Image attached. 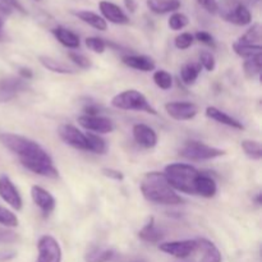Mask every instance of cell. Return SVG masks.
<instances>
[{"label": "cell", "instance_id": "35", "mask_svg": "<svg viewBox=\"0 0 262 262\" xmlns=\"http://www.w3.org/2000/svg\"><path fill=\"white\" fill-rule=\"evenodd\" d=\"M0 224L5 227H17L18 219L10 210L0 206Z\"/></svg>", "mask_w": 262, "mask_h": 262}, {"label": "cell", "instance_id": "41", "mask_svg": "<svg viewBox=\"0 0 262 262\" xmlns=\"http://www.w3.org/2000/svg\"><path fill=\"white\" fill-rule=\"evenodd\" d=\"M193 37H196V40H199L200 42L205 43V45L210 46V48L212 49L216 48V43H215L214 37H212L209 32H206V31H199V32H196V35H194Z\"/></svg>", "mask_w": 262, "mask_h": 262}, {"label": "cell", "instance_id": "42", "mask_svg": "<svg viewBox=\"0 0 262 262\" xmlns=\"http://www.w3.org/2000/svg\"><path fill=\"white\" fill-rule=\"evenodd\" d=\"M101 173L104 174L106 178L113 179V181H117V182H122L124 179V174L122 171L117 170V169H113V168H104L101 170Z\"/></svg>", "mask_w": 262, "mask_h": 262}, {"label": "cell", "instance_id": "15", "mask_svg": "<svg viewBox=\"0 0 262 262\" xmlns=\"http://www.w3.org/2000/svg\"><path fill=\"white\" fill-rule=\"evenodd\" d=\"M133 138L140 146L145 148H152L158 145V135L151 127L146 124L133 125Z\"/></svg>", "mask_w": 262, "mask_h": 262}, {"label": "cell", "instance_id": "10", "mask_svg": "<svg viewBox=\"0 0 262 262\" xmlns=\"http://www.w3.org/2000/svg\"><path fill=\"white\" fill-rule=\"evenodd\" d=\"M165 110L173 119L184 122V120H191L199 113V107L193 102H168L165 104Z\"/></svg>", "mask_w": 262, "mask_h": 262}, {"label": "cell", "instance_id": "37", "mask_svg": "<svg viewBox=\"0 0 262 262\" xmlns=\"http://www.w3.org/2000/svg\"><path fill=\"white\" fill-rule=\"evenodd\" d=\"M199 64L201 66V68H205L207 72H212L215 69V67H216V61H215L214 55L210 51H202L200 54Z\"/></svg>", "mask_w": 262, "mask_h": 262}, {"label": "cell", "instance_id": "25", "mask_svg": "<svg viewBox=\"0 0 262 262\" xmlns=\"http://www.w3.org/2000/svg\"><path fill=\"white\" fill-rule=\"evenodd\" d=\"M114 256V251L112 248L101 247V246H95L91 247L84 255L86 262H107Z\"/></svg>", "mask_w": 262, "mask_h": 262}, {"label": "cell", "instance_id": "33", "mask_svg": "<svg viewBox=\"0 0 262 262\" xmlns=\"http://www.w3.org/2000/svg\"><path fill=\"white\" fill-rule=\"evenodd\" d=\"M154 82L159 89L169 90L173 86V77L169 72L160 69V71H156L154 73Z\"/></svg>", "mask_w": 262, "mask_h": 262}, {"label": "cell", "instance_id": "18", "mask_svg": "<svg viewBox=\"0 0 262 262\" xmlns=\"http://www.w3.org/2000/svg\"><path fill=\"white\" fill-rule=\"evenodd\" d=\"M205 113H206L207 118H210V119L220 123V124L228 125V127L235 128V129H239V130L245 129V127H243V124L239 122V120H237L235 118L230 117V115H228L227 113L222 112V110L217 109V107L209 106Z\"/></svg>", "mask_w": 262, "mask_h": 262}, {"label": "cell", "instance_id": "47", "mask_svg": "<svg viewBox=\"0 0 262 262\" xmlns=\"http://www.w3.org/2000/svg\"><path fill=\"white\" fill-rule=\"evenodd\" d=\"M18 73H19V77L20 78H23L26 81V79H31L33 77V73L32 71H31L30 68H25V67H22V68H19V71H18Z\"/></svg>", "mask_w": 262, "mask_h": 262}, {"label": "cell", "instance_id": "13", "mask_svg": "<svg viewBox=\"0 0 262 262\" xmlns=\"http://www.w3.org/2000/svg\"><path fill=\"white\" fill-rule=\"evenodd\" d=\"M31 197L36 206L41 210L43 216H49L55 209V199L49 191L43 189L40 186H32L31 188Z\"/></svg>", "mask_w": 262, "mask_h": 262}, {"label": "cell", "instance_id": "21", "mask_svg": "<svg viewBox=\"0 0 262 262\" xmlns=\"http://www.w3.org/2000/svg\"><path fill=\"white\" fill-rule=\"evenodd\" d=\"M54 36H55L56 40L64 45L66 48L69 49H78L81 45V41H79L78 35L73 32V31L68 30V28H64L61 26H58L53 30Z\"/></svg>", "mask_w": 262, "mask_h": 262}, {"label": "cell", "instance_id": "22", "mask_svg": "<svg viewBox=\"0 0 262 262\" xmlns=\"http://www.w3.org/2000/svg\"><path fill=\"white\" fill-rule=\"evenodd\" d=\"M224 18L229 22L234 23L238 26H246L250 25L251 20H252V15L251 12L248 10V8L243 4H237L234 7V9L232 12L224 14Z\"/></svg>", "mask_w": 262, "mask_h": 262}, {"label": "cell", "instance_id": "9", "mask_svg": "<svg viewBox=\"0 0 262 262\" xmlns=\"http://www.w3.org/2000/svg\"><path fill=\"white\" fill-rule=\"evenodd\" d=\"M59 136H60L61 140L67 143V145L72 146L74 148H78V150L89 151V142H87V137L84 133H82L81 130L77 127L72 124H63L59 127L58 130Z\"/></svg>", "mask_w": 262, "mask_h": 262}, {"label": "cell", "instance_id": "14", "mask_svg": "<svg viewBox=\"0 0 262 262\" xmlns=\"http://www.w3.org/2000/svg\"><path fill=\"white\" fill-rule=\"evenodd\" d=\"M99 8L101 14L104 15V19H107L109 22L115 23V25H127L129 23V18L122 10V8L118 7L117 4L107 0H101L99 3Z\"/></svg>", "mask_w": 262, "mask_h": 262}, {"label": "cell", "instance_id": "12", "mask_svg": "<svg viewBox=\"0 0 262 262\" xmlns=\"http://www.w3.org/2000/svg\"><path fill=\"white\" fill-rule=\"evenodd\" d=\"M78 123L84 129L91 130V133H110L114 130V123L109 118L100 117V115H96V117L82 115L78 118Z\"/></svg>", "mask_w": 262, "mask_h": 262}, {"label": "cell", "instance_id": "40", "mask_svg": "<svg viewBox=\"0 0 262 262\" xmlns=\"http://www.w3.org/2000/svg\"><path fill=\"white\" fill-rule=\"evenodd\" d=\"M12 8L9 5H7L5 3H3L0 0V40L3 38L4 36V25H5V20H7L8 15L12 13Z\"/></svg>", "mask_w": 262, "mask_h": 262}, {"label": "cell", "instance_id": "49", "mask_svg": "<svg viewBox=\"0 0 262 262\" xmlns=\"http://www.w3.org/2000/svg\"><path fill=\"white\" fill-rule=\"evenodd\" d=\"M124 4H125V8H127L130 13H135L136 9H137V7H138L136 0H124Z\"/></svg>", "mask_w": 262, "mask_h": 262}, {"label": "cell", "instance_id": "31", "mask_svg": "<svg viewBox=\"0 0 262 262\" xmlns=\"http://www.w3.org/2000/svg\"><path fill=\"white\" fill-rule=\"evenodd\" d=\"M243 71H245L246 77L250 79L260 76L262 71V55H258L252 59H246L245 64H243Z\"/></svg>", "mask_w": 262, "mask_h": 262}, {"label": "cell", "instance_id": "11", "mask_svg": "<svg viewBox=\"0 0 262 262\" xmlns=\"http://www.w3.org/2000/svg\"><path fill=\"white\" fill-rule=\"evenodd\" d=\"M0 197L17 211L22 209V197L13 184V182L9 179V177L7 176H0Z\"/></svg>", "mask_w": 262, "mask_h": 262}, {"label": "cell", "instance_id": "7", "mask_svg": "<svg viewBox=\"0 0 262 262\" xmlns=\"http://www.w3.org/2000/svg\"><path fill=\"white\" fill-rule=\"evenodd\" d=\"M159 250L164 253L174 256L177 258H187L193 255L197 250L196 239L174 241V242H164L159 245Z\"/></svg>", "mask_w": 262, "mask_h": 262}, {"label": "cell", "instance_id": "16", "mask_svg": "<svg viewBox=\"0 0 262 262\" xmlns=\"http://www.w3.org/2000/svg\"><path fill=\"white\" fill-rule=\"evenodd\" d=\"M197 250L201 253V261L200 262H222V253L219 248L206 238H199L196 239Z\"/></svg>", "mask_w": 262, "mask_h": 262}, {"label": "cell", "instance_id": "20", "mask_svg": "<svg viewBox=\"0 0 262 262\" xmlns=\"http://www.w3.org/2000/svg\"><path fill=\"white\" fill-rule=\"evenodd\" d=\"M123 63L129 68L142 72H151L155 69V61L145 55H125L123 56Z\"/></svg>", "mask_w": 262, "mask_h": 262}, {"label": "cell", "instance_id": "45", "mask_svg": "<svg viewBox=\"0 0 262 262\" xmlns=\"http://www.w3.org/2000/svg\"><path fill=\"white\" fill-rule=\"evenodd\" d=\"M2 2L5 3V4H7V5H9V7L12 8V9H17L18 12H20V13H22V14H26L25 8L22 7V4H20V3L18 2V0H2Z\"/></svg>", "mask_w": 262, "mask_h": 262}, {"label": "cell", "instance_id": "6", "mask_svg": "<svg viewBox=\"0 0 262 262\" xmlns=\"http://www.w3.org/2000/svg\"><path fill=\"white\" fill-rule=\"evenodd\" d=\"M38 257L36 262H61V248L53 235H42L37 242Z\"/></svg>", "mask_w": 262, "mask_h": 262}, {"label": "cell", "instance_id": "34", "mask_svg": "<svg viewBox=\"0 0 262 262\" xmlns=\"http://www.w3.org/2000/svg\"><path fill=\"white\" fill-rule=\"evenodd\" d=\"M189 19L186 14L183 13H174V14L170 15L168 20V25L170 27V30L173 31H179L182 28H184L186 26H188Z\"/></svg>", "mask_w": 262, "mask_h": 262}, {"label": "cell", "instance_id": "50", "mask_svg": "<svg viewBox=\"0 0 262 262\" xmlns=\"http://www.w3.org/2000/svg\"><path fill=\"white\" fill-rule=\"evenodd\" d=\"M256 204H257L258 206L261 205V193H258L257 197H256Z\"/></svg>", "mask_w": 262, "mask_h": 262}, {"label": "cell", "instance_id": "46", "mask_svg": "<svg viewBox=\"0 0 262 262\" xmlns=\"http://www.w3.org/2000/svg\"><path fill=\"white\" fill-rule=\"evenodd\" d=\"M83 112H84V115H89V117H96V115H99L100 113V107L95 104H90L84 107Z\"/></svg>", "mask_w": 262, "mask_h": 262}, {"label": "cell", "instance_id": "36", "mask_svg": "<svg viewBox=\"0 0 262 262\" xmlns=\"http://www.w3.org/2000/svg\"><path fill=\"white\" fill-rule=\"evenodd\" d=\"M193 41H194V37L192 33L183 32L181 33V35L177 36L174 43H176V48L179 49V50H186V49L191 48Z\"/></svg>", "mask_w": 262, "mask_h": 262}, {"label": "cell", "instance_id": "32", "mask_svg": "<svg viewBox=\"0 0 262 262\" xmlns=\"http://www.w3.org/2000/svg\"><path fill=\"white\" fill-rule=\"evenodd\" d=\"M243 151H245L246 155L248 156L252 160H261L262 158V147L261 143L258 141H253V140H243L242 143Z\"/></svg>", "mask_w": 262, "mask_h": 262}, {"label": "cell", "instance_id": "30", "mask_svg": "<svg viewBox=\"0 0 262 262\" xmlns=\"http://www.w3.org/2000/svg\"><path fill=\"white\" fill-rule=\"evenodd\" d=\"M261 41V26L258 23L252 25V27L248 28L247 32L241 36L237 42L245 43V45H260Z\"/></svg>", "mask_w": 262, "mask_h": 262}, {"label": "cell", "instance_id": "26", "mask_svg": "<svg viewBox=\"0 0 262 262\" xmlns=\"http://www.w3.org/2000/svg\"><path fill=\"white\" fill-rule=\"evenodd\" d=\"M38 60H40V63L42 64V67H45V68L49 69V71L54 72V73H60V74L76 73V71H74L73 68L68 67L67 64L61 63V61L50 58V56L41 55V56H38Z\"/></svg>", "mask_w": 262, "mask_h": 262}, {"label": "cell", "instance_id": "5", "mask_svg": "<svg viewBox=\"0 0 262 262\" xmlns=\"http://www.w3.org/2000/svg\"><path fill=\"white\" fill-rule=\"evenodd\" d=\"M179 154L188 160H212V159L224 156L225 151L222 148L205 145L199 141H188L182 146Z\"/></svg>", "mask_w": 262, "mask_h": 262}, {"label": "cell", "instance_id": "1", "mask_svg": "<svg viewBox=\"0 0 262 262\" xmlns=\"http://www.w3.org/2000/svg\"><path fill=\"white\" fill-rule=\"evenodd\" d=\"M0 143L9 151L19 156L20 164L27 170L46 177V178H58V169L54 166L53 159L48 152L35 141L23 136L13 133H2Z\"/></svg>", "mask_w": 262, "mask_h": 262}, {"label": "cell", "instance_id": "44", "mask_svg": "<svg viewBox=\"0 0 262 262\" xmlns=\"http://www.w3.org/2000/svg\"><path fill=\"white\" fill-rule=\"evenodd\" d=\"M15 239H17L15 233L9 232V230H5V229H0V242L10 243V242H14Z\"/></svg>", "mask_w": 262, "mask_h": 262}, {"label": "cell", "instance_id": "23", "mask_svg": "<svg viewBox=\"0 0 262 262\" xmlns=\"http://www.w3.org/2000/svg\"><path fill=\"white\" fill-rule=\"evenodd\" d=\"M181 5L179 0H147L148 9L156 14L176 12L181 8Z\"/></svg>", "mask_w": 262, "mask_h": 262}, {"label": "cell", "instance_id": "28", "mask_svg": "<svg viewBox=\"0 0 262 262\" xmlns=\"http://www.w3.org/2000/svg\"><path fill=\"white\" fill-rule=\"evenodd\" d=\"M233 50L237 55L242 56L245 59H252L258 55H262L261 45H245V43H239L235 41L233 43Z\"/></svg>", "mask_w": 262, "mask_h": 262}, {"label": "cell", "instance_id": "3", "mask_svg": "<svg viewBox=\"0 0 262 262\" xmlns=\"http://www.w3.org/2000/svg\"><path fill=\"white\" fill-rule=\"evenodd\" d=\"M165 174L168 183L174 191L183 192L187 194L194 193V182L200 176V171L189 164L176 163L165 166Z\"/></svg>", "mask_w": 262, "mask_h": 262}, {"label": "cell", "instance_id": "43", "mask_svg": "<svg viewBox=\"0 0 262 262\" xmlns=\"http://www.w3.org/2000/svg\"><path fill=\"white\" fill-rule=\"evenodd\" d=\"M202 8L207 10L209 13H216L217 12V3L216 0H196Z\"/></svg>", "mask_w": 262, "mask_h": 262}, {"label": "cell", "instance_id": "29", "mask_svg": "<svg viewBox=\"0 0 262 262\" xmlns=\"http://www.w3.org/2000/svg\"><path fill=\"white\" fill-rule=\"evenodd\" d=\"M87 142H89V151L90 152L97 154V155H104L107 150L106 142H105L104 138L100 137L99 135H95V133H86Z\"/></svg>", "mask_w": 262, "mask_h": 262}, {"label": "cell", "instance_id": "52", "mask_svg": "<svg viewBox=\"0 0 262 262\" xmlns=\"http://www.w3.org/2000/svg\"><path fill=\"white\" fill-rule=\"evenodd\" d=\"M36 2H40V0H36Z\"/></svg>", "mask_w": 262, "mask_h": 262}, {"label": "cell", "instance_id": "24", "mask_svg": "<svg viewBox=\"0 0 262 262\" xmlns=\"http://www.w3.org/2000/svg\"><path fill=\"white\" fill-rule=\"evenodd\" d=\"M74 14H76L82 22L87 23V25L96 28V30L105 31L107 28L106 20H105L101 15L96 14V13L91 12V10H78V12H76Z\"/></svg>", "mask_w": 262, "mask_h": 262}, {"label": "cell", "instance_id": "4", "mask_svg": "<svg viewBox=\"0 0 262 262\" xmlns=\"http://www.w3.org/2000/svg\"><path fill=\"white\" fill-rule=\"evenodd\" d=\"M112 105L117 109L145 112L152 115L158 114L156 109L152 105H150L145 95L141 94L137 90H125V91L115 95L112 99Z\"/></svg>", "mask_w": 262, "mask_h": 262}, {"label": "cell", "instance_id": "39", "mask_svg": "<svg viewBox=\"0 0 262 262\" xmlns=\"http://www.w3.org/2000/svg\"><path fill=\"white\" fill-rule=\"evenodd\" d=\"M68 55H69V59H71V60L73 61L77 67H78V68L89 69L92 67L91 60H90L86 55H83V54L76 53V51H71Z\"/></svg>", "mask_w": 262, "mask_h": 262}, {"label": "cell", "instance_id": "38", "mask_svg": "<svg viewBox=\"0 0 262 262\" xmlns=\"http://www.w3.org/2000/svg\"><path fill=\"white\" fill-rule=\"evenodd\" d=\"M84 42H86V46L90 49V50H92L96 54L104 53L107 45V43L100 37H87Z\"/></svg>", "mask_w": 262, "mask_h": 262}, {"label": "cell", "instance_id": "17", "mask_svg": "<svg viewBox=\"0 0 262 262\" xmlns=\"http://www.w3.org/2000/svg\"><path fill=\"white\" fill-rule=\"evenodd\" d=\"M217 187L214 179L207 174L200 173L194 182V193L205 199H211L216 194Z\"/></svg>", "mask_w": 262, "mask_h": 262}, {"label": "cell", "instance_id": "19", "mask_svg": "<svg viewBox=\"0 0 262 262\" xmlns=\"http://www.w3.org/2000/svg\"><path fill=\"white\" fill-rule=\"evenodd\" d=\"M164 232L161 229H159L155 224V219L150 217L148 222L146 223L145 227L138 232V237L143 241V242L147 243H160L161 239L164 238Z\"/></svg>", "mask_w": 262, "mask_h": 262}, {"label": "cell", "instance_id": "2", "mask_svg": "<svg viewBox=\"0 0 262 262\" xmlns=\"http://www.w3.org/2000/svg\"><path fill=\"white\" fill-rule=\"evenodd\" d=\"M141 192L148 202L156 205H179L183 202L168 183L165 174L160 171H150L145 174L141 182Z\"/></svg>", "mask_w": 262, "mask_h": 262}, {"label": "cell", "instance_id": "27", "mask_svg": "<svg viewBox=\"0 0 262 262\" xmlns=\"http://www.w3.org/2000/svg\"><path fill=\"white\" fill-rule=\"evenodd\" d=\"M201 66L199 63H187L182 66L181 68V78L182 82L187 86H192L199 78L201 73Z\"/></svg>", "mask_w": 262, "mask_h": 262}, {"label": "cell", "instance_id": "51", "mask_svg": "<svg viewBox=\"0 0 262 262\" xmlns=\"http://www.w3.org/2000/svg\"><path fill=\"white\" fill-rule=\"evenodd\" d=\"M133 262H147L146 260H136V261H133Z\"/></svg>", "mask_w": 262, "mask_h": 262}, {"label": "cell", "instance_id": "48", "mask_svg": "<svg viewBox=\"0 0 262 262\" xmlns=\"http://www.w3.org/2000/svg\"><path fill=\"white\" fill-rule=\"evenodd\" d=\"M17 253L14 251H2L0 252V261H8V260H12V258L15 257Z\"/></svg>", "mask_w": 262, "mask_h": 262}, {"label": "cell", "instance_id": "8", "mask_svg": "<svg viewBox=\"0 0 262 262\" xmlns=\"http://www.w3.org/2000/svg\"><path fill=\"white\" fill-rule=\"evenodd\" d=\"M25 90H27V83L20 77L8 76L0 78V102L10 101Z\"/></svg>", "mask_w": 262, "mask_h": 262}]
</instances>
